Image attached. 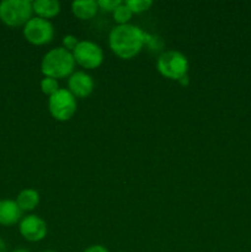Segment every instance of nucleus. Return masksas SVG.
Here are the masks:
<instances>
[{
  "label": "nucleus",
  "mask_w": 251,
  "mask_h": 252,
  "mask_svg": "<svg viewBox=\"0 0 251 252\" xmlns=\"http://www.w3.org/2000/svg\"><path fill=\"white\" fill-rule=\"evenodd\" d=\"M84 252H110L103 245H91L85 249Z\"/></svg>",
  "instance_id": "nucleus-19"
},
{
  "label": "nucleus",
  "mask_w": 251,
  "mask_h": 252,
  "mask_svg": "<svg viewBox=\"0 0 251 252\" xmlns=\"http://www.w3.org/2000/svg\"><path fill=\"white\" fill-rule=\"evenodd\" d=\"M189 63L187 57L179 51H166L159 56L157 69L164 78L177 80L185 78L188 73Z\"/></svg>",
  "instance_id": "nucleus-4"
},
{
  "label": "nucleus",
  "mask_w": 251,
  "mask_h": 252,
  "mask_svg": "<svg viewBox=\"0 0 251 252\" xmlns=\"http://www.w3.org/2000/svg\"><path fill=\"white\" fill-rule=\"evenodd\" d=\"M94 79L86 71H74L68 79V90L75 96V98H85L94 91Z\"/></svg>",
  "instance_id": "nucleus-9"
},
{
  "label": "nucleus",
  "mask_w": 251,
  "mask_h": 252,
  "mask_svg": "<svg viewBox=\"0 0 251 252\" xmlns=\"http://www.w3.org/2000/svg\"><path fill=\"white\" fill-rule=\"evenodd\" d=\"M122 2V0H100L97 1V5L100 9L105 10V11L113 12Z\"/></svg>",
  "instance_id": "nucleus-17"
},
{
  "label": "nucleus",
  "mask_w": 251,
  "mask_h": 252,
  "mask_svg": "<svg viewBox=\"0 0 251 252\" xmlns=\"http://www.w3.org/2000/svg\"><path fill=\"white\" fill-rule=\"evenodd\" d=\"M59 83L57 79L49 78V76H44L41 80V90L44 95L49 96L51 97L52 95L57 93L59 90Z\"/></svg>",
  "instance_id": "nucleus-16"
},
{
  "label": "nucleus",
  "mask_w": 251,
  "mask_h": 252,
  "mask_svg": "<svg viewBox=\"0 0 251 252\" xmlns=\"http://www.w3.org/2000/svg\"><path fill=\"white\" fill-rule=\"evenodd\" d=\"M71 53L75 63L84 69H96L103 63V51L95 42L80 41Z\"/></svg>",
  "instance_id": "nucleus-7"
},
{
  "label": "nucleus",
  "mask_w": 251,
  "mask_h": 252,
  "mask_svg": "<svg viewBox=\"0 0 251 252\" xmlns=\"http://www.w3.org/2000/svg\"><path fill=\"white\" fill-rule=\"evenodd\" d=\"M32 9L37 17L49 20L61 12V2L57 0H34L32 1Z\"/></svg>",
  "instance_id": "nucleus-11"
},
{
  "label": "nucleus",
  "mask_w": 251,
  "mask_h": 252,
  "mask_svg": "<svg viewBox=\"0 0 251 252\" xmlns=\"http://www.w3.org/2000/svg\"><path fill=\"white\" fill-rule=\"evenodd\" d=\"M22 211L12 199H0V225L11 226L20 223Z\"/></svg>",
  "instance_id": "nucleus-10"
},
{
  "label": "nucleus",
  "mask_w": 251,
  "mask_h": 252,
  "mask_svg": "<svg viewBox=\"0 0 251 252\" xmlns=\"http://www.w3.org/2000/svg\"><path fill=\"white\" fill-rule=\"evenodd\" d=\"M126 5L129 7L132 14H143L152 7V0H128L125 1Z\"/></svg>",
  "instance_id": "nucleus-15"
},
{
  "label": "nucleus",
  "mask_w": 251,
  "mask_h": 252,
  "mask_svg": "<svg viewBox=\"0 0 251 252\" xmlns=\"http://www.w3.org/2000/svg\"><path fill=\"white\" fill-rule=\"evenodd\" d=\"M24 37L33 46H44L51 43L54 37V26L49 20L32 17L24 26Z\"/></svg>",
  "instance_id": "nucleus-6"
},
{
  "label": "nucleus",
  "mask_w": 251,
  "mask_h": 252,
  "mask_svg": "<svg viewBox=\"0 0 251 252\" xmlns=\"http://www.w3.org/2000/svg\"><path fill=\"white\" fill-rule=\"evenodd\" d=\"M33 9L30 0H2L0 2V21L9 27L25 26L32 19Z\"/></svg>",
  "instance_id": "nucleus-3"
},
{
  "label": "nucleus",
  "mask_w": 251,
  "mask_h": 252,
  "mask_svg": "<svg viewBox=\"0 0 251 252\" xmlns=\"http://www.w3.org/2000/svg\"><path fill=\"white\" fill-rule=\"evenodd\" d=\"M19 231L25 240L30 243H38L43 240L48 233L47 223L36 214L24 217L19 223Z\"/></svg>",
  "instance_id": "nucleus-8"
},
{
  "label": "nucleus",
  "mask_w": 251,
  "mask_h": 252,
  "mask_svg": "<svg viewBox=\"0 0 251 252\" xmlns=\"http://www.w3.org/2000/svg\"><path fill=\"white\" fill-rule=\"evenodd\" d=\"M0 252H7L6 244H5V241L1 238H0Z\"/></svg>",
  "instance_id": "nucleus-20"
},
{
  "label": "nucleus",
  "mask_w": 251,
  "mask_h": 252,
  "mask_svg": "<svg viewBox=\"0 0 251 252\" xmlns=\"http://www.w3.org/2000/svg\"><path fill=\"white\" fill-rule=\"evenodd\" d=\"M152 37L135 25H117L108 34L111 51L121 59H132L140 53L144 44L149 43Z\"/></svg>",
  "instance_id": "nucleus-1"
},
{
  "label": "nucleus",
  "mask_w": 251,
  "mask_h": 252,
  "mask_svg": "<svg viewBox=\"0 0 251 252\" xmlns=\"http://www.w3.org/2000/svg\"><path fill=\"white\" fill-rule=\"evenodd\" d=\"M43 252H56V251H52V250H47V251H43Z\"/></svg>",
  "instance_id": "nucleus-22"
},
{
  "label": "nucleus",
  "mask_w": 251,
  "mask_h": 252,
  "mask_svg": "<svg viewBox=\"0 0 251 252\" xmlns=\"http://www.w3.org/2000/svg\"><path fill=\"white\" fill-rule=\"evenodd\" d=\"M12 252H30V250H27V249H16Z\"/></svg>",
  "instance_id": "nucleus-21"
},
{
  "label": "nucleus",
  "mask_w": 251,
  "mask_h": 252,
  "mask_svg": "<svg viewBox=\"0 0 251 252\" xmlns=\"http://www.w3.org/2000/svg\"><path fill=\"white\" fill-rule=\"evenodd\" d=\"M113 15V19L115 21L117 22L118 25H127L129 24L130 19H132L133 14L132 11L129 10V7L126 5V2H122L115 11L112 12Z\"/></svg>",
  "instance_id": "nucleus-14"
},
{
  "label": "nucleus",
  "mask_w": 251,
  "mask_h": 252,
  "mask_svg": "<svg viewBox=\"0 0 251 252\" xmlns=\"http://www.w3.org/2000/svg\"><path fill=\"white\" fill-rule=\"evenodd\" d=\"M39 193L33 189H25L17 194L16 203L22 212H31L39 204Z\"/></svg>",
  "instance_id": "nucleus-13"
},
{
  "label": "nucleus",
  "mask_w": 251,
  "mask_h": 252,
  "mask_svg": "<svg viewBox=\"0 0 251 252\" xmlns=\"http://www.w3.org/2000/svg\"><path fill=\"white\" fill-rule=\"evenodd\" d=\"M97 1L95 0H75L71 2V11L79 20H90L98 11Z\"/></svg>",
  "instance_id": "nucleus-12"
},
{
  "label": "nucleus",
  "mask_w": 251,
  "mask_h": 252,
  "mask_svg": "<svg viewBox=\"0 0 251 252\" xmlns=\"http://www.w3.org/2000/svg\"><path fill=\"white\" fill-rule=\"evenodd\" d=\"M78 103L73 94L66 89H59L48 98V110L52 117L59 122H66L76 112Z\"/></svg>",
  "instance_id": "nucleus-5"
},
{
  "label": "nucleus",
  "mask_w": 251,
  "mask_h": 252,
  "mask_svg": "<svg viewBox=\"0 0 251 252\" xmlns=\"http://www.w3.org/2000/svg\"><path fill=\"white\" fill-rule=\"evenodd\" d=\"M73 53L63 47H56L43 56L41 62V71L44 76L53 79H64L70 76L75 68Z\"/></svg>",
  "instance_id": "nucleus-2"
},
{
  "label": "nucleus",
  "mask_w": 251,
  "mask_h": 252,
  "mask_svg": "<svg viewBox=\"0 0 251 252\" xmlns=\"http://www.w3.org/2000/svg\"><path fill=\"white\" fill-rule=\"evenodd\" d=\"M79 42L80 41L78 39V37L73 36V34H66V36H64L63 39H62L63 48H65L66 51L69 52H73L74 49H75V47L78 46Z\"/></svg>",
  "instance_id": "nucleus-18"
}]
</instances>
